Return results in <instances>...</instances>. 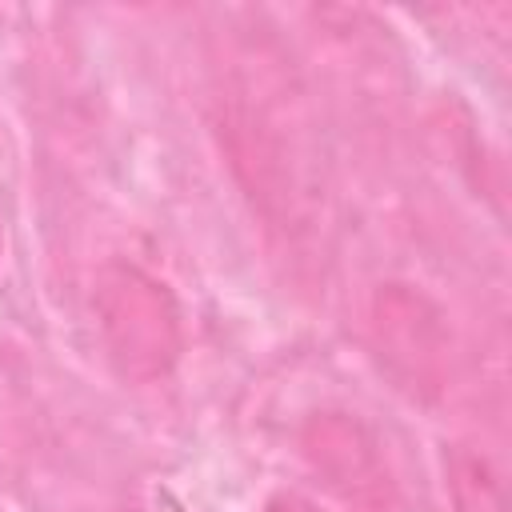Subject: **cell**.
<instances>
[{"mask_svg":"<svg viewBox=\"0 0 512 512\" xmlns=\"http://www.w3.org/2000/svg\"><path fill=\"white\" fill-rule=\"evenodd\" d=\"M96 316L108 344V356L128 380H156L180 356V312L168 288L128 264H116L100 276Z\"/></svg>","mask_w":512,"mask_h":512,"instance_id":"6da1fadb","label":"cell"},{"mask_svg":"<svg viewBox=\"0 0 512 512\" xmlns=\"http://www.w3.org/2000/svg\"><path fill=\"white\" fill-rule=\"evenodd\" d=\"M448 488L456 512H508L500 468L492 464L488 452L472 444H456L448 452Z\"/></svg>","mask_w":512,"mask_h":512,"instance_id":"7a4b0ae2","label":"cell"}]
</instances>
